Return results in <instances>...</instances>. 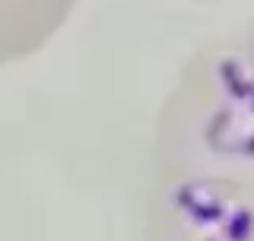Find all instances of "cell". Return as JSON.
<instances>
[{
    "mask_svg": "<svg viewBox=\"0 0 254 241\" xmlns=\"http://www.w3.org/2000/svg\"><path fill=\"white\" fill-rule=\"evenodd\" d=\"M146 241H254V19L197 48L143 168Z\"/></svg>",
    "mask_w": 254,
    "mask_h": 241,
    "instance_id": "cell-1",
    "label": "cell"
},
{
    "mask_svg": "<svg viewBox=\"0 0 254 241\" xmlns=\"http://www.w3.org/2000/svg\"><path fill=\"white\" fill-rule=\"evenodd\" d=\"M73 6L76 0H0V63L35 54Z\"/></svg>",
    "mask_w": 254,
    "mask_h": 241,
    "instance_id": "cell-2",
    "label": "cell"
}]
</instances>
